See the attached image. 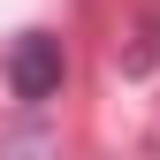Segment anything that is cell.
<instances>
[{
  "mask_svg": "<svg viewBox=\"0 0 160 160\" xmlns=\"http://www.w3.org/2000/svg\"><path fill=\"white\" fill-rule=\"evenodd\" d=\"M61 76H69V53H61L53 31H23V38L8 46V92H15V99L38 107V99L61 92Z\"/></svg>",
  "mask_w": 160,
  "mask_h": 160,
  "instance_id": "obj_1",
  "label": "cell"
},
{
  "mask_svg": "<svg viewBox=\"0 0 160 160\" xmlns=\"http://www.w3.org/2000/svg\"><path fill=\"white\" fill-rule=\"evenodd\" d=\"M0 160H53V145L38 130H15V137H0Z\"/></svg>",
  "mask_w": 160,
  "mask_h": 160,
  "instance_id": "obj_2",
  "label": "cell"
}]
</instances>
